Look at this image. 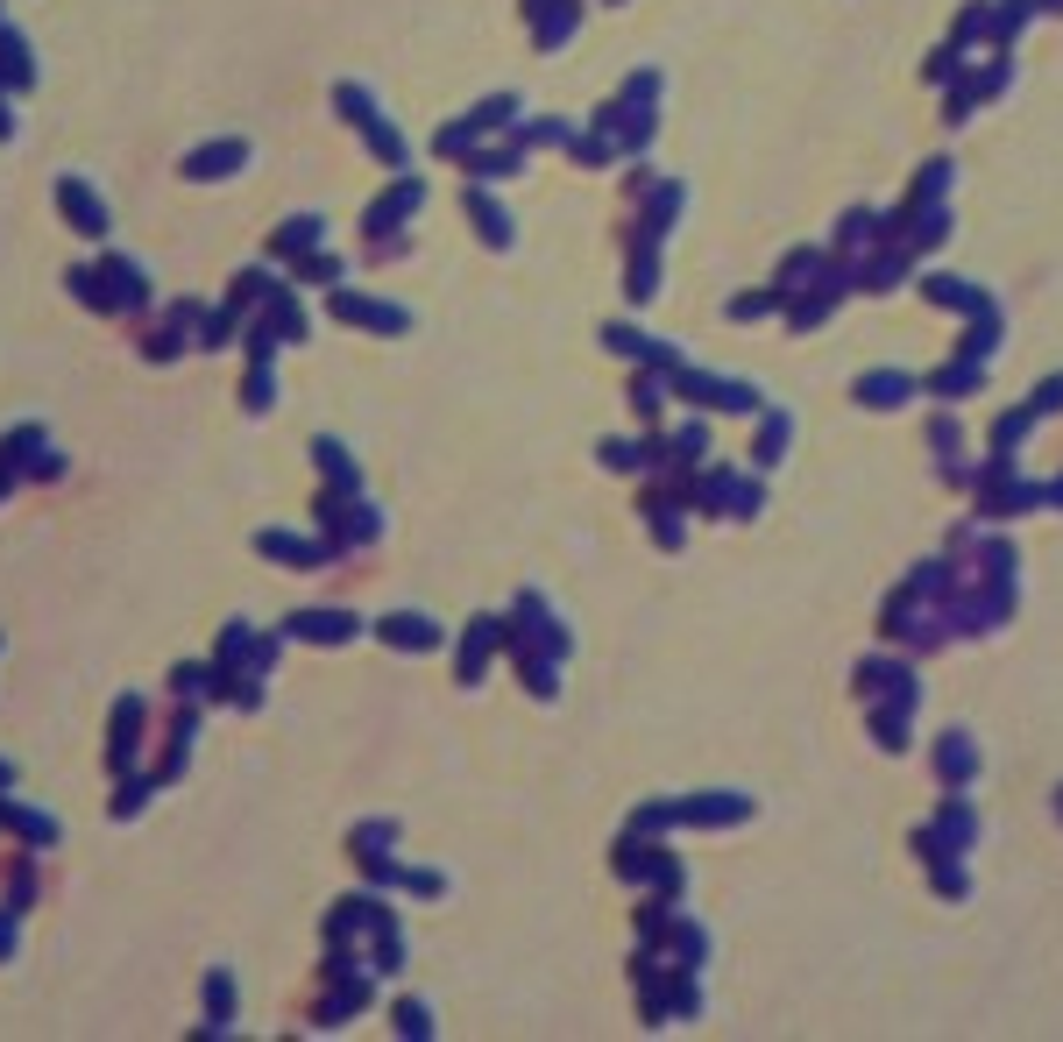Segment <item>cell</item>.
Returning a JSON list of instances; mask_svg holds the SVG:
<instances>
[{"label": "cell", "mask_w": 1063, "mask_h": 1042, "mask_svg": "<svg viewBox=\"0 0 1063 1042\" xmlns=\"http://www.w3.org/2000/svg\"><path fill=\"white\" fill-rule=\"evenodd\" d=\"M57 199H64V213L78 220V234H107V213H100V199H93L86 185H78V178H64V192H57Z\"/></svg>", "instance_id": "6da1fadb"}, {"label": "cell", "mask_w": 1063, "mask_h": 1042, "mask_svg": "<svg viewBox=\"0 0 1063 1042\" xmlns=\"http://www.w3.org/2000/svg\"><path fill=\"white\" fill-rule=\"evenodd\" d=\"M241 156H249L241 142H220V149H199L185 171H192V178H227V164H241Z\"/></svg>", "instance_id": "7a4b0ae2"}, {"label": "cell", "mask_w": 1063, "mask_h": 1042, "mask_svg": "<svg viewBox=\"0 0 1063 1042\" xmlns=\"http://www.w3.org/2000/svg\"><path fill=\"white\" fill-rule=\"evenodd\" d=\"M291 631H298V638H348V631H355V624H348V617H341V610H312V617H298V624H291Z\"/></svg>", "instance_id": "3957f363"}, {"label": "cell", "mask_w": 1063, "mask_h": 1042, "mask_svg": "<svg viewBox=\"0 0 1063 1042\" xmlns=\"http://www.w3.org/2000/svg\"><path fill=\"white\" fill-rule=\"evenodd\" d=\"M383 638H390V646H433L440 631H433L426 617H390V624H383Z\"/></svg>", "instance_id": "277c9868"}, {"label": "cell", "mask_w": 1063, "mask_h": 1042, "mask_svg": "<svg viewBox=\"0 0 1063 1042\" xmlns=\"http://www.w3.org/2000/svg\"><path fill=\"white\" fill-rule=\"evenodd\" d=\"M908 390H915L908 376H865V383H858V397H865V405H901Z\"/></svg>", "instance_id": "5b68a950"}, {"label": "cell", "mask_w": 1063, "mask_h": 1042, "mask_svg": "<svg viewBox=\"0 0 1063 1042\" xmlns=\"http://www.w3.org/2000/svg\"><path fill=\"white\" fill-rule=\"evenodd\" d=\"M341 312H348V319H369V327H390V334L404 327V312H390V305H376V298H341Z\"/></svg>", "instance_id": "8992f818"}]
</instances>
